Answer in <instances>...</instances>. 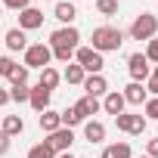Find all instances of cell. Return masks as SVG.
<instances>
[{
  "label": "cell",
  "mask_w": 158,
  "mask_h": 158,
  "mask_svg": "<svg viewBox=\"0 0 158 158\" xmlns=\"http://www.w3.org/2000/svg\"><path fill=\"white\" fill-rule=\"evenodd\" d=\"M77 40H81L77 28L65 25V28H59V31L50 34V53H53L59 62H68V59L74 56V50H77Z\"/></svg>",
  "instance_id": "6da1fadb"
},
{
  "label": "cell",
  "mask_w": 158,
  "mask_h": 158,
  "mask_svg": "<svg viewBox=\"0 0 158 158\" xmlns=\"http://www.w3.org/2000/svg\"><path fill=\"white\" fill-rule=\"evenodd\" d=\"M124 44V34L121 28H112V25H102L93 31V50L96 53H109V50H118Z\"/></svg>",
  "instance_id": "7a4b0ae2"
},
{
  "label": "cell",
  "mask_w": 158,
  "mask_h": 158,
  "mask_svg": "<svg viewBox=\"0 0 158 158\" xmlns=\"http://www.w3.org/2000/svg\"><path fill=\"white\" fill-rule=\"evenodd\" d=\"M155 34H158V19L152 13H139L130 25V37L133 40H152Z\"/></svg>",
  "instance_id": "3957f363"
},
{
  "label": "cell",
  "mask_w": 158,
  "mask_h": 158,
  "mask_svg": "<svg viewBox=\"0 0 158 158\" xmlns=\"http://www.w3.org/2000/svg\"><path fill=\"white\" fill-rule=\"evenodd\" d=\"M74 56H77V65H81L84 71H90V74H99L102 71V53H96L93 47H77L74 50Z\"/></svg>",
  "instance_id": "277c9868"
},
{
  "label": "cell",
  "mask_w": 158,
  "mask_h": 158,
  "mask_svg": "<svg viewBox=\"0 0 158 158\" xmlns=\"http://www.w3.org/2000/svg\"><path fill=\"white\" fill-rule=\"evenodd\" d=\"M50 59H53V53L47 44H31L25 50V68H47Z\"/></svg>",
  "instance_id": "5b68a950"
},
{
  "label": "cell",
  "mask_w": 158,
  "mask_h": 158,
  "mask_svg": "<svg viewBox=\"0 0 158 158\" xmlns=\"http://www.w3.org/2000/svg\"><path fill=\"white\" fill-rule=\"evenodd\" d=\"M127 68H130V77H133L136 84L149 81V74H152V65H149V59L143 53H130L127 56Z\"/></svg>",
  "instance_id": "8992f818"
},
{
  "label": "cell",
  "mask_w": 158,
  "mask_h": 158,
  "mask_svg": "<svg viewBox=\"0 0 158 158\" xmlns=\"http://www.w3.org/2000/svg\"><path fill=\"white\" fill-rule=\"evenodd\" d=\"M115 124H118V130L133 133V136H139V133L146 130V118H143V115H127V112H121V115L115 118Z\"/></svg>",
  "instance_id": "52a82bcc"
},
{
  "label": "cell",
  "mask_w": 158,
  "mask_h": 158,
  "mask_svg": "<svg viewBox=\"0 0 158 158\" xmlns=\"http://www.w3.org/2000/svg\"><path fill=\"white\" fill-rule=\"evenodd\" d=\"M53 152H71V143H74V133L68 130V127H59V130H53L50 133V139H44Z\"/></svg>",
  "instance_id": "ba28073f"
},
{
  "label": "cell",
  "mask_w": 158,
  "mask_h": 158,
  "mask_svg": "<svg viewBox=\"0 0 158 158\" xmlns=\"http://www.w3.org/2000/svg\"><path fill=\"white\" fill-rule=\"evenodd\" d=\"M40 25H44V13H40V10L28 6V10L19 13V28H22V31H34V28H40Z\"/></svg>",
  "instance_id": "9c48e42d"
},
{
  "label": "cell",
  "mask_w": 158,
  "mask_h": 158,
  "mask_svg": "<svg viewBox=\"0 0 158 158\" xmlns=\"http://www.w3.org/2000/svg\"><path fill=\"white\" fill-rule=\"evenodd\" d=\"M81 87H84L87 96H96V99L109 93V84H106V77H102V74H90V77H84V84H81Z\"/></svg>",
  "instance_id": "30bf717a"
},
{
  "label": "cell",
  "mask_w": 158,
  "mask_h": 158,
  "mask_svg": "<svg viewBox=\"0 0 158 158\" xmlns=\"http://www.w3.org/2000/svg\"><path fill=\"white\" fill-rule=\"evenodd\" d=\"M74 109H77V115H81V118H84V121H87V118H90V115H96V112H99V109H102V102H99V99H96V96H87V93H84V96H81V99H77V106H74Z\"/></svg>",
  "instance_id": "8fae6325"
},
{
  "label": "cell",
  "mask_w": 158,
  "mask_h": 158,
  "mask_svg": "<svg viewBox=\"0 0 158 158\" xmlns=\"http://www.w3.org/2000/svg\"><path fill=\"white\" fill-rule=\"evenodd\" d=\"M3 40H6V50H13V53L28 50V37H25V31H22V28H10Z\"/></svg>",
  "instance_id": "7c38bea8"
},
{
  "label": "cell",
  "mask_w": 158,
  "mask_h": 158,
  "mask_svg": "<svg viewBox=\"0 0 158 158\" xmlns=\"http://www.w3.org/2000/svg\"><path fill=\"white\" fill-rule=\"evenodd\" d=\"M0 130H3L10 139H13V136H19V133L25 130V121H22V115H6L3 121H0Z\"/></svg>",
  "instance_id": "4fadbf2b"
},
{
  "label": "cell",
  "mask_w": 158,
  "mask_h": 158,
  "mask_svg": "<svg viewBox=\"0 0 158 158\" xmlns=\"http://www.w3.org/2000/svg\"><path fill=\"white\" fill-rule=\"evenodd\" d=\"M50 96H53L50 90L34 87V90H31V96H28V102H31V109H34V112H47V109H50Z\"/></svg>",
  "instance_id": "5bb4252c"
},
{
  "label": "cell",
  "mask_w": 158,
  "mask_h": 158,
  "mask_svg": "<svg viewBox=\"0 0 158 158\" xmlns=\"http://www.w3.org/2000/svg\"><path fill=\"white\" fill-rule=\"evenodd\" d=\"M124 106H127V102H124V96H121L118 90H112V93H106V99H102V109H106L109 115H115V118H118V115L124 112Z\"/></svg>",
  "instance_id": "9a60e30c"
},
{
  "label": "cell",
  "mask_w": 158,
  "mask_h": 158,
  "mask_svg": "<svg viewBox=\"0 0 158 158\" xmlns=\"http://www.w3.org/2000/svg\"><path fill=\"white\" fill-rule=\"evenodd\" d=\"M59 81H62V74H59L56 68H50V65H47V68H40V81H37V87H44V90H50V93H53V90L59 87Z\"/></svg>",
  "instance_id": "2e32d148"
},
{
  "label": "cell",
  "mask_w": 158,
  "mask_h": 158,
  "mask_svg": "<svg viewBox=\"0 0 158 158\" xmlns=\"http://www.w3.org/2000/svg\"><path fill=\"white\" fill-rule=\"evenodd\" d=\"M121 96H124V102H130V106H143V102H146V90H143V84H136V81L127 84Z\"/></svg>",
  "instance_id": "e0dca14e"
},
{
  "label": "cell",
  "mask_w": 158,
  "mask_h": 158,
  "mask_svg": "<svg viewBox=\"0 0 158 158\" xmlns=\"http://www.w3.org/2000/svg\"><path fill=\"white\" fill-rule=\"evenodd\" d=\"M84 136L90 143H102L106 139V124L102 121H84Z\"/></svg>",
  "instance_id": "ac0fdd59"
},
{
  "label": "cell",
  "mask_w": 158,
  "mask_h": 158,
  "mask_svg": "<svg viewBox=\"0 0 158 158\" xmlns=\"http://www.w3.org/2000/svg\"><path fill=\"white\" fill-rule=\"evenodd\" d=\"M53 16H56L59 22H65V25H71V22L77 19V10H74V3H56V10H53Z\"/></svg>",
  "instance_id": "d6986e66"
},
{
  "label": "cell",
  "mask_w": 158,
  "mask_h": 158,
  "mask_svg": "<svg viewBox=\"0 0 158 158\" xmlns=\"http://www.w3.org/2000/svg\"><path fill=\"white\" fill-rule=\"evenodd\" d=\"M62 127V121H59V112H40V130L44 133H53V130H59Z\"/></svg>",
  "instance_id": "ffe728a7"
},
{
  "label": "cell",
  "mask_w": 158,
  "mask_h": 158,
  "mask_svg": "<svg viewBox=\"0 0 158 158\" xmlns=\"http://www.w3.org/2000/svg\"><path fill=\"white\" fill-rule=\"evenodd\" d=\"M59 121H62V127H68V130H71V127H77V124H84V118L77 115V109H74V106H68L65 112H59Z\"/></svg>",
  "instance_id": "44dd1931"
},
{
  "label": "cell",
  "mask_w": 158,
  "mask_h": 158,
  "mask_svg": "<svg viewBox=\"0 0 158 158\" xmlns=\"http://www.w3.org/2000/svg\"><path fill=\"white\" fill-rule=\"evenodd\" d=\"M84 77H87V71H84L81 65L74 62V65H68V68H65V74H62V81H68V84H84Z\"/></svg>",
  "instance_id": "7402d4cb"
},
{
  "label": "cell",
  "mask_w": 158,
  "mask_h": 158,
  "mask_svg": "<svg viewBox=\"0 0 158 158\" xmlns=\"http://www.w3.org/2000/svg\"><path fill=\"white\" fill-rule=\"evenodd\" d=\"M133 152H130V146L127 143H115V146H106V152H102V158H130Z\"/></svg>",
  "instance_id": "603a6c76"
},
{
  "label": "cell",
  "mask_w": 158,
  "mask_h": 158,
  "mask_svg": "<svg viewBox=\"0 0 158 158\" xmlns=\"http://www.w3.org/2000/svg\"><path fill=\"white\" fill-rule=\"evenodd\" d=\"M28 96H31L28 84H13V90H10V102H28Z\"/></svg>",
  "instance_id": "cb8c5ba5"
},
{
  "label": "cell",
  "mask_w": 158,
  "mask_h": 158,
  "mask_svg": "<svg viewBox=\"0 0 158 158\" xmlns=\"http://www.w3.org/2000/svg\"><path fill=\"white\" fill-rule=\"evenodd\" d=\"M28 158H56V152H53L47 143H37V146L28 149Z\"/></svg>",
  "instance_id": "d4e9b609"
},
{
  "label": "cell",
  "mask_w": 158,
  "mask_h": 158,
  "mask_svg": "<svg viewBox=\"0 0 158 158\" xmlns=\"http://www.w3.org/2000/svg\"><path fill=\"white\" fill-rule=\"evenodd\" d=\"M96 10L102 16H115L118 13V0H96Z\"/></svg>",
  "instance_id": "484cf974"
},
{
  "label": "cell",
  "mask_w": 158,
  "mask_h": 158,
  "mask_svg": "<svg viewBox=\"0 0 158 158\" xmlns=\"http://www.w3.org/2000/svg\"><path fill=\"white\" fill-rule=\"evenodd\" d=\"M10 81H13V84H25V81H28V68H25V65H16V68L10 71Z\"/></svg>",
  "instance_id": "4316f807"
},
{
  "label": "cell",
  "mask_w": 158,
  "mask_h": 158,
  "mask_svg": "<svg viewBox=\"0 0 158 158\" xmlns=\"http://www.w3.org/2000/svg\"><path fill=\"white\" fill-rule=\"evenodd\" d=\"M143 56H146L149 62H155V65H158V37H152V40H149V47H146V53H143Z\"/></svg>",
  "instance_id": "83f0119b"
},
{
  "label": "cell",
  "mask_w": 158,
  "mask_h": 158,
  "mask_svg": "<svg viewBox=\"0 0 158 158\" xmlns=\"http://www.w3.org/2000/svg\"><path fill=\"white\" fill-rule=\"evenodd\" d=\"M143 112H146L149 118H155V121H158V96H152V99H146V106H143Z\"/></svg>",
  "instance_id": "f1b7e54d"
},
{
  "label": "cell",
  "mask_w": 158,
  "mask_h": 158,
  "mask_svg": "<svg viewBox=\"0 0 158 158\" xmlns=\"http://www.w3.org/2000/svg\"><path fill=\"white\" fill-rule=\"evenodd\" d=\"M16 68V62L10 59V56H0V74H3V77H10V71Z\"/></svg>",
  "instance_id": "f546056e"
},
{
  "label": "cell",
  "mask_w": 158,
  "mask_h": 158,
  "mask_svg": "<svg viewBox=\"0 0 158 158\" xmlns=\"http://www.w3.org/2000/svg\"><path fill=\"white\" fill-rule=\"evenodd\" d=\"M3 6H10V10H19V13H22V10H28V6H31V0H3Z\"/></svg>",
  "instance_id": "4dcf8cb0"
},
{
  "label": "cell",
  "mask_w": 158,
  "mask_h": 158,
  "mask_svg": "<svg viewBox=\"0 0 158 158\" xmlns=\"http://www.w3.org/2000/svg\"><path fill=\"white\" fill-rule=\"evenodd\" d=\"M146 93L158 96V77H155V74H149V84H146Z\"/></svg>",
  "instance_id": "1f68e13d"
},
{
  "label": "cell",
  "mask_w": 158,
  "mask_h": 158,
  "mask_svg": "<svg viewBox=\"0 0 158 158\" xmlns=\"http://www.w3.org/2000/svg\"><path fill=\"white\" fill-rule=\"evenodd\" d=\"M146 155H149V158H158V139H149V146H146Z\"/></svg>",
  "instance_id": "d6a6232c"
},
{
  "label": "cell",
  "mask_w": 158,
  "mask_h": 158,
  "mask_svg": "<svg viewBox=\"0 0 158 158\" xmlns=\"http://www.w3.org/2000/svg\"><path fill=\"white\" fill-rule=\"evenodd\" d=\"M6 152H10V136L0 130V155H6Z\"/></svg>",
  "instance_id": "836d02e7"
},
{
  "label": "cell",
  "mask_w": 158,
  "mask_h": 158,
  "mask_svg": "<svg viewBox=\"0 0 158 158\" xmlns=\"http://www.w3.org/2000/svg\"><path fill=\"white\" fill-rule=\"evenodd\" d=\"M6 102H10V93H6V90H3V87H0V109H3V106H6Z\"/></svg>",
  "instance_id": "e575fe53"
},
{
  "label": "cell",
  "mask_w": 158,
  "mask_h": 158,
  "mask_svg": "<svg viewBox=\"0 0 158 158\" xmlns=\"http://www.w3.org/2000/svg\"><path fill=\"white\" fill-rule=\"evenodd\" d=\"M56 158H74V155H71V152H59Z\"/></svg>",
  "instance_id": "d590c367"
},
{
  "label": "cell",
  "mask_w": 158,
  "mask_h": 158,
  "mask_svg": "<svg viewBox=\"0 0 158 158\" xmlns=\"http://www.w3.org/2000/svg\"><path fill=\"white\" fill-rule=\"evenodd\" d=\"M152 74H155V77H158V65H155V71H152Z\"/></svg>",
  "instance_id": "8d00e7d4"
},
{
  "label": "cell",
  "mask_w": 158,
  "mask_h": 158,
  "mask_svg": "<svg viewBox=\"0 0 158 158\" xmlns=\"http://www.w3.org/2000/svg\"><path fill=\"white\" fill-rule=\"evenodd\" d=\"M0 16H3V3H0Z\"/></svg>",
  "instance_id": "74e56055"
},
{
  "label": "cell",
  "mask_w": 158,
  "mask_h": 158,
  "mask_svg": "<svg viewBox=\"0 0 158 158\" xmlns=\"http://www.w3.org/2000/svg\"><path fill=\"white\" fill-rule=\"evenodd\" d=\"M143 158H149V155H143Z\"/></svg>",
  "instance_id": "f35d334b"
}]
</instances>
